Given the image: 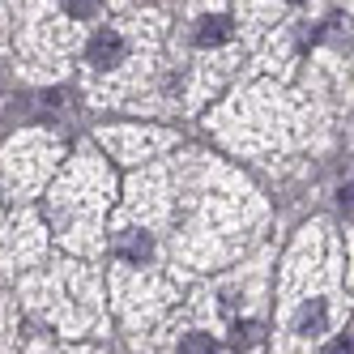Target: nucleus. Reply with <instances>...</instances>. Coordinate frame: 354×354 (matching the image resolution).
<instances>
[{"label":"nucleus","instance_id":"nucleus-5","mask_svg":"<svg viewBox=\"0 0 354 354\" xmlns=\"http://www.w3.org/2000/svg\"><path fill=\"white\" fill-rule=\"evenodd\" d=\"M180 354H218V342L205 337V333H192V337L180 342Z\"/></svg>","mask_w":354,"mask_h":354},{"label":"nucleus","instance_id":"nucleus-2","mask_svg":"<svg viewBox=\"0 0 354 354\" xmlns=\"http://www.w3.org/2000/svg\"><path fill=\"white\" fill-rule=\"evenodd\" d=\"M324 324H328V308L320 299H312V303H303V312L295 316V333L299 337H320Z\"/></svg>","mask_w":354,"mask_h":354},{"label":"nucleus","instance_id":"nucleus-6","mask_svg":"<svg viewBox=\"0 0 354 354\" xmlns=\"http://www.w3.org/2000/svg\"><path fill=\"white\" fill-rule=\"evenodd\" d=\"M64 9H68L73 17H94V13H98V0H64Z\"/></svg>","mask_w":354,"mask_h":354},{"label":"nucleus","instance_id":"nucleus-8","mask_svg":"<svg viewBox=\"0 0 354 354\" xmlns=\"http://www.w3.org/2000/svg\"><path fill=\"white\" fill-rule=\"evenodd\" d=\"M324 354H354V350H350V333H342V337H333V342H328V346H324Z\"/></svg>","mask_w":354,"mask_h":354},{"label":"nucleus","instance_id":"nucleus-4","mask_svg":"<svg viewBox=\"0 0 354 354\" xmlns=\"http://www.w3.org/2000/svg\"><path fill=\"white\" fill-rule=\"evenodd\" d=\"M231 39V17H205L196 26V47H218Z\"/></svg>","mask_w":354,"mask_h":354},{"label":"nucleus","instance_id":"nucleus-9","mask_svg":"<svg viewBox=\"0 0 354 354\" xmlns=\"http://www.w3.org/2000/svg\"><path fill=\"white\" fill-rule=\"evenodd\" d=\"M290 5H299V0H290Z\"/></svg>","mask_w":354,"mask_h":354},{"label":"nucleus","instance_id":"nucleus-7","mask_svg":"<svg viewBox=\"0 0 354 354\" xmlns=\"http://www.w3.org/2000/svg\"><path fill=\"white\" fill-rule=\"evenodd\" d=\"M257 333H261L257 324H239V328H235V346H239V350H252V346H257Z\"/></svg>","mask_w":354,"mask_h":354},{"label":"nucleus","instance_id":"nucleus-1","mask_svg":"<svg viewBox=\"0 0 354 354\" xmlns=\"http://www.w3.org/2000/svg\"><path fill=\"white\" fill-rule=\"evenodd\" d=\"M124 56H129V43H124L115 30H98V35L90 39V64L111 68V64H120Z\"/></svg>","mask_w":354,"mask_h":354},{"label":"nucleus","instance_id":"nucleus-3","mask_svg":"<svg viewBox=\"0 0 354 354\" xmlns=\"http://www.w3.org/2000/svg\"><path fill=\"white\" fill-rule=\"evenodd\" d=\"M115 252L124 261H149L154 257V243H149V235H141V231H124V235H115Z\"/></svg>","mask_w":354,"mask_h":354}]
</instances>
